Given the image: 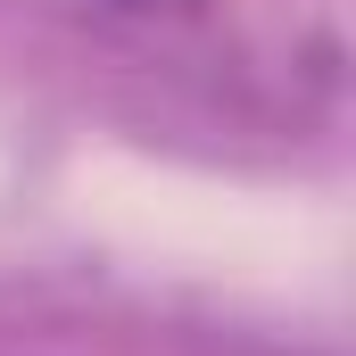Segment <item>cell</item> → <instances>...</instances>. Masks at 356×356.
Returning a JSON list of instances; mask_svg holds the SVG:
<instances>
[{
    "mask_svg": "<svg viewBox=\"0 0 356 356\" xmlns=\"http://www.w3.org/2000/svg\"><path fill=\"white\" fill-rule=\"evenodd\" d=\"M166 75L282 116L340 99V0H99Z\"/></svg>",
    "mask_w": 356,
    "mask_h": 356,
    "instance_id": "obj_1",
    "label": "cell"
}]
</instances>
